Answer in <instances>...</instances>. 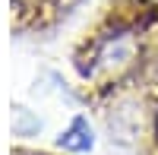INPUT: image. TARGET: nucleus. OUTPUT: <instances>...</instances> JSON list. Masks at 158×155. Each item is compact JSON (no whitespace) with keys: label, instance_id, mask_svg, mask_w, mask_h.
Instances as JSON below:
<instances>
[{"label":"nucleus","instance_id":"2","mask_svg":"<svg viewBox=\"0 0 158 155\" xmlns=\"http://www.w3.org/2000/svg\"><path fill=\"white\" fill-rule=\"evenodd\" d=\"M13 155H54V152H41V149H25V146H16Z\"/></svg>","mask_w":158,"mask_h":155},{"label":"nucleus","instance_id":"1","mask_svg":"<svg viewBox=\"0 0 158 155\" xmlns=\"http://www.w3.org/2000/svg\"><path fill=\"white\" fill-rule=\"evenodd\" d=\"M73 67L111 143L158 155V0H108L79 38Z\"/></svg>","mask_w":158,"mask_h":155}]
</instances>
